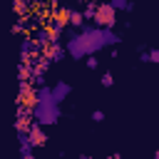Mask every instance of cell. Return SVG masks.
<instances>
[{"label": "cell", "instance_id": "obj_4", "mask_svg": "<svg viewBox=\"0 0 159 159\" xmlns=\"http://www.w3.org/2000/svg\"><path fill=\"white\" fill-rule=\"evenodd\" d=\"M32 144H45V134L35 129V132H32Z\"/></svg>", "mask_w": 159, "mask_h": 159}, {"label": "cell", "instance_id": "obj_2", "mask_svg": "<svg viewBox=\"0 0 159 159\" xmlns=\"http://www.w3.org/2000/svg\"><path fill=\"white\" fill-rule=\"evenodd\" d=\"M20 104H22V107H32V104H35V92H32L30 87H22V92H20Z\"/></svg>", "mask_w": 159, "mask_h": 159}, {"label": "cell", "instance_id": "obj_1", "mask_svg": "<svg viewBox=\"0 0 159 159\" xmlns=\"http://www.w3.org/2000/svg\"><path fill=\"white\" fill-rule=\"evenodd\" d=\"M112 17H114L112 7H107V5L97 7V22H104V25H109V22H112Z\"/></svg>", "mask_w": 159, "mask_h": 159}, {"label": "cell", "instance_id": "obj_3", "mask_svg": "<svg viewBox=\"0 0 159 159\" xmlns=\"http://www.w3.org/2000/svg\"><path fill=\"white\" fill-rule=\"evenodd\" d=\"M55 22H57V25L70 22V10H65V7H62V10H57V12H55Z\"/></svg>", "mask_w": 159, "mask_h": 159}]
</instances>
